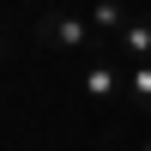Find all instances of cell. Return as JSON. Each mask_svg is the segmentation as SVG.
Wrapping results in <instances>:
<instances>
[{
    "label": "cell",
    "mask_w": 151,
    "mask_h": 151,
    "mask_svg": "<svg viewBox=\"0 0 151 151\" xmlns=\"http://www.w3.org/2000/svg\"><path fill=\"white\" fill-rule=\"evenodd\" d=\"M36 42H42V48H60V55H73V48H91L97 30H91L85 18H73V12H42V18H36Z\"/></svg>",
    "instance_id": "1"
},
{
    "label": "cell",
    "mask_w": 151,
    "mask_h": 151,
    "mask_svg": "<svg viewBox=\"0 0 151 151\" xmlns=\"http://www.w3.org/2000/svg\"><path fill=\"white\" fill-rule=\"evenodd\" d=\"M79 85H85V97H91V103H115V97L127 91V79H121V67H115L109 55H103V60H91Z\"/></svg>",
    "instance_id": "2"
},
{
    "label": "cell",
    "mask_w": 151,
    "mask_h": 151,
    "mask_svg": "<svg viewBox=\"0 0 151 151\" xmlns=\"http://www.w3.org/2000/svg\"><path fill=\"white\" fill-rule=\"evenodd\" d=\"M109 48H115L121 60H133V67L151 60V18H127V24H121V36H115Z\"/></svg>",
    "instance_id": "3"
},
{
    "label": "cell",
    "mask_w": 151,
    "mask_h": 151,
    "mask_svg": "<svg viewBox=\"0 0 151 151\" xmlns=\"http://www.w3.org/2000/svg\"><path fill=\"white\" fill-rule=\"evenodd\" d=\"M85 24H91L97 36H109V42H115V36H121V24H127V6H121V0H91Z\"/></svg>",
    "instance_id": "4"
},
{
    "label": "cell",
    "mask_w": 151,
    "mask_h": 151,
    "mask_svg": "<svg viewBox=\"0 0 151 151\" xmlns=\"http://www.w3.org/2000/svg\"><path fill=\"white\" fill-rule=\"evenodd\" d=\"M127 97L139 109H151V60H139V67H127Z\"/></svg>",
    "instance_id": "5"
},
{
    "label": "cell",
    "mask_w": 151,
    "mask_h": 151,
    "mask_svg": "<svg viewBox=\"0 0 151 151\" xmlns=\"http://www.w3.org/2000/svg\"><path fill=\"white\" fill-rule=\"evenodd\" d=\"M0 60H6V36H0Z\"/></svg>",
    "instance_id": "6"
},
{
    "label": "cell",
    "mask_w": 151,
    "mask_h": 151,
    "mask_svg": "<svg viewBox=\"0 0 151 151\" xmlns=\"http://www.w3.org/2000/svg\"><path fill=\"white\" fill-rule=\"evenodd\" d=\"M139 151H151V139H145V145H139Z\"/></svg>",
    "instance_id": "7"
}]
</instances>
